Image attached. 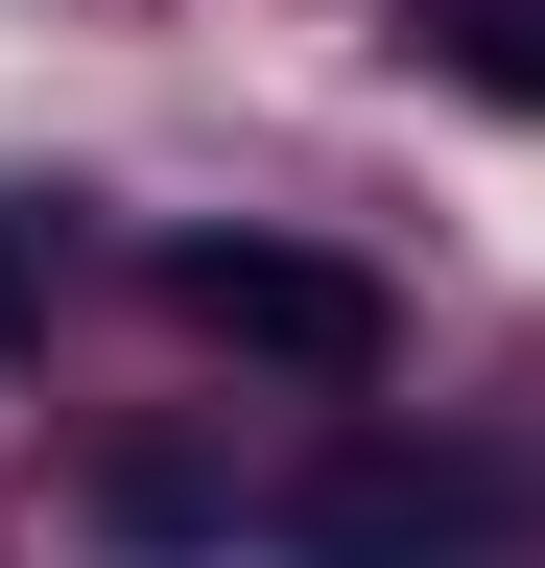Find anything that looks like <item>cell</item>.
<instances>
[{
	"instance_id": "7a4b0ae2",
	"label": "cell",
	"mask_w": 545,
	"mask_h": 568,
	"mask_svg": "<svg viewBox=\"0 0 545 568\" xmlns=\"http://www.w3.org/2000/svg\"><path fill=\"white\" fill-rule=\"evenodd\" d=\"M0 332H24V237H0Z\"/></svg>"
},
{
	"instance_id": "6da1fadb",
	"label": "cell",
	"mask_w": 545,
	"mask_h": 568,
	"mask_svg": "<svg viewBox=\"0 0 545 568\" xmlns=\"http://www.w3.org/2000/svg\"><path fill=\"white\" fill-rule=\"evenodd\" d=\"M166 308H190V332H238V355H285V379H380V284H356V261L190 237V261H166Z\"/></svg>"
}]
</instances>
